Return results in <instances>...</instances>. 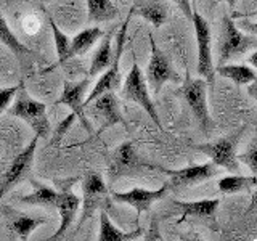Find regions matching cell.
I'll list each match as a JSON object with an SVG mask.
<instances>
[{
    "mask_svg": "<svg viewBox=\"0 0 257 241\" xmlns=\"http://www.w3.org/2000/svg\"><path fill=\"white\" fill-rule=\"evenodd\" d=\"M7 112L13 117L24 120L34 131L39 139L47 140L50 137L52 127L47 116V106L42 101L31 98L29 93L24 90L23 82L15 95V103H10V106L7 108Z\"/></svg>",
    "mask_w": 257,
    "mask_h": 241,
    "instance_id": "cell-1",
    "label": "cell"
},
{
    "mask_svg": "<svg viewBox=\"0 0 257 241\" xmlns=\"http://www.w3.org/2000/svg\"><path fill=\"white\" fill-rule=\"evenodd\" d=\"M180 96L185 100V103L188 104L193 116L196 117L199 129L203 131V134L209 135L214 127L212 117L209 114L207 108V84L203 77L193 79L190 76V71L185 72V80L182 87L179 88Z\"/></svg>",
    "mask_w": 257,
    "mask_h": 241,
    "instance_id": "cell-2",
    "label": "cell"
},
{
    "mask_svg": "<svg viewBox=\"0 0 257 241\" xmlns=\"http://www.w3.org/2000/svg\"><path fill=\"white\" fill-rule=\"evenodd\" d=\"M119 88H120V96H122V98H125L128 101H134V103L139 104V106H142L145 109V112H147V114L153 119V123L156 124V127L159 129V131L161 132L164 131L163 126H161L156 106L151 100L147 79H145V74L142 72L140 66L137 64L135 60H134V64H132L131 71H128L127 77L124 79V84Z\"/></svg>",
    "mask_w": 257,
    "mask_h": 241,
    "instance_id": "cell-3",
    "label": "cell"
},
{
    "mask_svg": "<svg viewBox=\"0 0 257 241\" xmlns=\"http://www.w3.org/2000/svg\"><path fill=\"white\" fill-rule=\"evenodd\" d=\"M134 12H135V8L132 7L131 10H128L127 18L124 20L122 24H120L117 37H116V52L112 55L111 64L104 69V74L98 79V82L95 84L93 90L87 96V100L84 101V108L98 95H101L104 92H114L120 87V56H122L124 45L127 42V29H128V23H131V16Z\"/></svg>",
    "mask_w": 257,
    "mask_h": 241,
    "instance_id": "cell-4",
    "label": "cell"
},
{
    "mask_svg": "<svg viewBox=\"0 0 257 241\" xmlns=\"http://www.w3.org/2000/svg\"><path fill=\"white\" fill-rule=\"evenodd\" d=\"M255 45V36H247L244 32H241L230 16H223L219 37V64H223L228 60L235 58V56L254 50Z\"/></svg>",
    "mask_w": 257,
    "mask_h": 241,
    "instance_id": "cell-5",
    "label": "cell"
},
{
    "mask_svg": "<svg viewBox=\"0 0 257 241\" xmlns=\"http://www.w3.org/2000/svg\"><path fill=\"white\" fill-rule=\"evenodd\" d=\"M244 131H246V126H241L238 131H235L227 137H223V139H219L214 143L198 145L196 150L211 158V161L217 167H223L233 174H238L239 172V161L236 158V147H238V143L241 140V137H243Z\"/></svg>",
    "mask_w": 257,
    "mask_h": 241,
    "instance_id": "cell-6",
    "label": "cell"
},
{
    "mask_svg": "<svg viewBox=\"0 0 257 241\" xmlns=\"http://www.w3.org/2000/svg\"><path fill=\"white\" fill-rule=\"evenodd\" d=\"M193 28H195L196 44H198V66L196 72L199 77L206 80V84L214 88L215 82V68L212 61V47H211V28L209 23L201 16L198 12L193 13L191 16Z\"/></svg>",
    "mask_w": 257,
    "mask_h": 241,
    "instance_id": "cell-7",
    "label": "cell"
},
{
    "mask_svg": "<svg viewBox=\"0 0 257 241\" xmlns=\"http://www.w3.org/2000/svg\"><path fill=\"white\" fill-rule=\"evenodd\" d=\"M37 143H39V137L34 135V139L31 140V143L21 153H18V155L15 156L12 164L8 166L4 175L0 177V199H2L10 190H13L16 185H20L23 180H26L29 177L32 164H34Z\"/></svg>",
    "mask_w": 257,
    "mask_h": 241,
    "instance_id": "cell-8",
    "label": "cell"
},
{
    "mask_svg": "<svg viewBox=\"0 0 257 241\" xmlns=\"http://www.w3.org/2000/svg\"><path fill=\"white\" fill-rule=\"evenodd\" d=\"M150 42H151V55H150V61L147 66V74H145V79H147L148 88L153 93H159L161 88L169 80H177L175 71L172 68L171 61L166 56V53L161 50V48L155 44L153 40V36L150 34Z\"/></svg>",
    "mask_w": 257,
    "mask_h": 241,
    "instance_id": "cell-9",
    "label": "cell"
},
{
    "mask_svg": "<svg viewBox=\"0 0 257 241\" xmlns=\"http://www.w3.org/2000/svg\"><path fill=\"white\" fill-rule=\"evenodd\" d=\"M156 167L158 166L145 163V161L137 155L132 142H124L112 151V155L109 158L108 172H109L111 180H114L122 175L142 171V169H156Z\"/></svg>",
    "mask_w": 257,
    "mask_h": 241,
    "instance_id": "cell-10",
    "label": "cell"
},
{
    "mask_svg": "<svg viewBox=\"0 0 257 241\" xmlns=\"http://www.w3.org/2000/svg\"><path fill=\"white\" fill-rule=\"evenodd\" d=\"M161 172L167 174L171 177V188L174 190H182V188H188V187H196V185L203 183L209 179H212L217 174H219V167H217L212 161L204 164H198V166H188L183 169H177V171H171V169H163L158 167Z\"/></svg>",
    "mask_w": 257,
    "mask_h": 241,
    "instance_id": "cell-11",
    "label": "cell"
},
{
    "mask_svg": "<svg viewBox=\"0 0 257 241\" xmlns=\"http://www.w3.org/2000/svg\"><path fill=\"white\" fill-rule=\"evenodd\" d=\"M88 85H90V77H84L82 80H77V82H71L66 80L63 87L61 96L56 100V104H64V106H69L72 114L79 119V123L82 124V127L87 132H92V124L90 120L85 116V108H84V96Z\"/></svg>",
    "mask_w": 257,
    "mask_h": 241,
    "instance_id": "cell-12",
    "label": "cell"
},
{
    "mask_svg": "<svg viewBox=\"0 0 257 241\" xmlns=\"http://www.w3.org/2000/svg\"><path fill=\"white\" fill-rule=\"evenodd\" d=\"M85 109H88L96 119L101 120V127H100V131L96 132V135H100L104 129H108L114 124L125 126L122 112H120L119 100H117L116 93H112V92H104V93L98 95L96 98H93L87 104Z\"/></svg>",
    "mask_w": 257,
    "mask_h": 241,
    "instance_id": "cell-13",
    "label": "cell"
},
{
    "mask_svg": "<svg viewBox=\"0 0 257 241\" xmlns=\"http://www.w3.org/2000/svg\"><path fill=\"white\" fill-rule=\"evenodd\" d=\"M82 193H84V204H82V215H80L79 227L84 225L88 217L98 209L108 196V187L103 180L100 172H88L82 182Z\"/></svg>",
    "mask_w": 257,
    "mask_h": 241,
    "instance_id": "cell-14",
    "label": "cell"
},
{
    "mask_svg": "<svg viewBox=\"0 0 257 241\" xmlns=\"http://www.w3.org/2000/svg\"><path fill=\"white\" fill-rule=\"evenodd\" d=\"M169 190H171V185H169V182H166V183H163V187H159L158 190L134 188L125 193L112 191L111 198H112V201H116V203L132 206L137 211V214L140 215L142 212H148L153 203L164 199L167 196Z\"/></svg>",
    "mask_w": 257,
    "mask_h": 241,
    "instance_id": "cell-15",
    "label": "cell"
},
{
    "mask_svg": "<svg viewBox=\"0 0 257 241\" xmlns=\"http://www.w3.org/2000/svg\"><path fill=\"white\" fill-rule=\"evenodd\" d=\"M61 191H58V199H56L55 207L60 212V227L55 231V235L52 236L53 239H60L64 233L68 231V228L72 225V222L76 220L77 211L80 207V199L79 196L74 195L72 191V183L66 182V185L60 183Z\"/></svg>",
    "mask_w": 257,
    "mask_h": 241,
    "instance_id": "cell-16",
    "label": "cell"
},
{
    "mask_svg": "<svg viewBox=\"0 0 257 241\" xmlns=\"http://www.w3.org/2000/svg\"><path fill=\"white\" fill-rule=\"evenodd\" d=\"M172 204L182 212V217L179 219V222H182L185 217H198V219L207 220V219H214L217 209H219V206H220V199L219 198L199 199V201H190V203L174 199Z\"/></svg>",
    "mask_w": 257,
    "mask_h": 241,
    "instance_id": "cell-17",
    "label": "cell"
},
{
    "mask_svg": "<svg viewBox=\"0 0 257 241\" xmlns=\"http://www.w3.org/2000/svg\"><path fill=\"white\" fill-rule=\"evenodd\" d=\"M114 34H116V28L109 29L108 34L103 37V42L100 44V47L95 50L90 61V71H88V76L90 77L100 74L101 71H104L111 64L112 55H114V52H112V37H114Z\"/></svg>",
    "mask_w": 257,
    "mask_h": 241,
    "instance_id": "cell-18",
    "label": "cell"
},
{
    "mask_svg": "<svg viewBox=\"0 0 257 241\" xmlns=\"http://www.w3.org/2000/svg\"><path fill=\"white\" fill-rule=\"evenodd\" d=\"M143 235V230L139 227L134 231H122L117 227H114V223L111 222L109 215L106 214V211L101 209L100 214V235L98 239L100 241H132L137 239Z\"/></svg>",
    "mask_w": 257,
    "mask_h": 241,
    "instance_id": "cell-19",
    "label": "cell"
},
{
    "mask_svg": "<svg viewBox=\"0 0 257 241\" xmlns=\"http://www.w3.org/2000/svg\"><path fill=\"white\" fill-rule=\"evenodd\" d=\"M31 185H32V191L29 195L20 198L21 203L31 204V206H53L55 207L56 199H58V191L42 182L31 180Z\"/></svg>",
    "mask_w": 257,
    "mask_h": 241,
    "instance_id": "cell-20",
    "label": "cell"
},
{
    "mask_svg": "<svg viewBox=\"0 0 257 241\" xmlns=\"http://www.w3.org/2000/svg\"><path fill=\"white\" fill-rule=\"evenodd\" d=\"M215 72H219V76L230 79L231 82H235L236 85H249L252 80L257 79L255 69L247 66V64H219L215 69Z\"/></svg>",
    "mask_w": 257,
    "mask_h": 241,
    "instance_id": "cell-21",
    "label": "cell"
},
{
    "mask_svg": "<svg viewBox=\"0 0 257 241\" xmlns=\"http://www.w3.org/2000/svg\"><path fill=\"white\" fill-rule=\"evenodd\" d=\"M90 23H104L116 20L120 15L119 8L111 0H85Z\"/></svg>",
    "mask_w": 257,
    "mask_h": 241,
    "instance_id": "cell-22",
    "label": "cell"
},
{
    "mask_svg": "<svg viewBox=\"0 0 257 241\" xmlns=\"http://www.w3.org/2000/svg\"><path fill=\"white\" fill-rule=\"evenodd\" d=\"M134 8L142 18H145L148 23H151L155 28H161L163 24L167 21V7L163 2H158V0H147L145 4H137Z\"/></svg>",
    "mask_w": 257,
    "mask_h": 241,
    "instance_id": "cell-23",
    "label": "cell"
},
{
    "mask_svg": "<svg viewBox=\"0 0 257 241\" xmlns=\"http://www.w3.org/2000/svg\"><path fill=\"white\" fill-rule=\"evenodd\" d=\"M103 36H104V32L98 26L87 28L84 31H80L77 36H74L71 39V53H72V56H80V55L87 53L95 45V42H98Z\"/></svg>",
    "mask_w": 257,
    "mask_h": 241,
    "instance_id": "cell-24",
    "label": "cell"
},
{
    "mask_svg": "<svg viewBox=\"0 0 257 241\" xmlns=\"http://www.w3.org/2000/svg\"><path fill=\"white\" fill-rule=\"evenodd\" d=\"M44 223H47V219H44V217H31V215H24V214H13L10 228L20 239H29L31 233Z\"/></svg>",
    "mask_w": 257,
    "mask_h": 241,
    "instance_id": "cell-25",
    "label": "cell"
},
{
    "mask_svg": "<svg viewBox=\"0 0 257 241\" xmlns=\"http://www.w3.org/2000/svg\"><path fill=\"white\" fill-rule=\"evenodd\" d=\"M0 44H4L16 58H23V56L31 55V50L23 42H20V39L15 36V32L10 29L7 20L2 15H0Z\"/></svg>",
    "mask_w": 257,
    "mask_h": 241,
    "instance_id": "cell-26",
    "label": "cell"
},
{
    "mask_svg": "<svg viewBox=\"0 0 257 241\" xmlns=\"http://www.w3.org/2000/svg\"><path fill=\"white\" fill-rule=\"evenodd\" d=\"M257 183L255 180V175L251 177H246V175H228V177H223V179L219 180L217 187H219V191L223 193V195H235V193L239 191H247L251 187Z\"/></svg>",
    "mask_w": 257,
    "mask_h": 241,
    "instance_id": "cell-27",
    "label": "cell"
},
{
    "mask_svg": "<svg viewBox=\"0 0 257 241\" xmlns=\"http://www.w3.org/2000/svg\"><path fill=\"white\" fill-rule=\"evenodd\" d=\"M48 24H50L52 32H53V40H55V48H56V55H58V63L64 64L69 58H72L71 53V39L64 34V32L56 26L55 20L52 18V15H47Z\"/></svg>",
    "mask_w": 257,
    "mask_h": 241,
    "instance_id": "cell-28",
    "label": "cell"
},
{
    "mask_svg": "<svg viewBox=\"0 0 257 241\" xmlns=\"http://www.w3.org/2000/svg\"><path fill=\"white\" fill-rule=\"evenodd\" d=\"M238 161L239 163H243L244 166L249 167V171L252 172V175L257 174V139L254 137V139L249 142L247 145V150L243 153V155H236Z\"/></svg>",
    "mask_w": 257,
    "mask_h": 241,
    "instance_id": "cell-29",
    "label": "cell"
},
{
    "mask_svg": "<svg viewBox=\"0 0 257 241\" xmlns=\"http://www.w3.org/2000/svg\"><path fill=\"white\" fill-rule=\"evenodd\" d=\"M21 85V84H20ZM20 85H13V87H5L0 88V116L7 111V108L10 106V103L13 101L16 92H18Z\"/></svg>",
    "mask_w": 257,
    "mask_h": 241,
    "instance_id": "cell-30",
    "label": "cell"
},
{
    "mask_svg": "<svg viewBox=\"0 0 257 241\" xmlns=\"http://www.w3.org/2000/svg\"><path fill=\"white\" fill-rule=\"evenodd\" d=\"M74 120H76V116L72 114V112H71V114H69L66 119H64V120H61L60 126H58V129H56V134H55V137H53V140H52L53 145L60 143V140L63 139V135L69 131V127H71L72 124H74Z\"/></svg>",
    "mask_w": 257,
    "mask_h": 241,
    "instance_id": "cell-31",
    "label": "cell"
},
{
    "mask_svg": "<svg viewBox=\"0 0 257 241\" xmlns=\"http://www.w3.org/2000/svg\"><path fill=\"white\" fill-rule=\"evenodd\" d=\"M174 4L179 7V10L187 16V20L191 21V16H193V10H191V2L190 0H174Z\"/></svg>",
    "mask_w": 257,
    "mask_h": 241,
    "instance_id": "cell-32",
    "label": "cell"
},
{
    "mask_svg": "<svg viewBox=\"0 0 257 241\" xmlns=\"http://www.w3.org/2000/svg\"><path fill=\"white\" fill-rule=\"evenodd\" d=\"M225 2H227L230 7H235V5L238 4V0H225Z\"/></svg>",
    "mask_w": 257,
    "mask_h": 241,
    "instance_id": "cell-33",
    "label": "cell"
}]
</instances>
